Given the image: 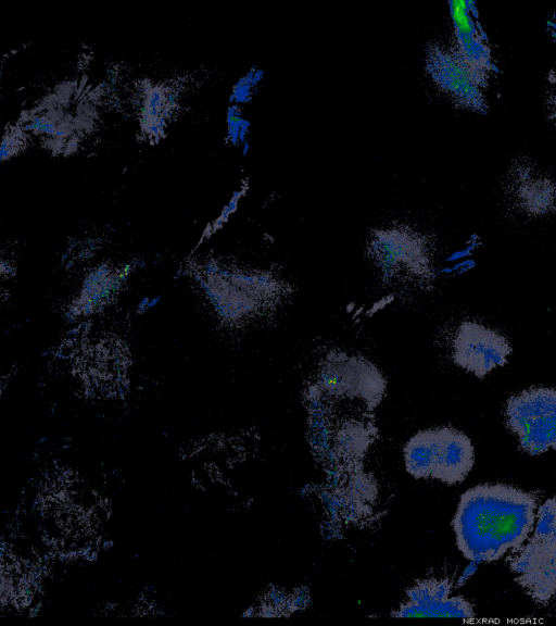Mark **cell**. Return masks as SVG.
Segmentation results:
<instances>
[{
    "instance_id": "3",
    "label": "cell",
    "mask_w": 556,
    "mask_h": 626,
    "mask_svg": "<svg viewBox=\"0 0 556 626\" xmlns=\"http://www.w3.org/2000/svg\"><path fill=\"white\" fill-rule=\"evenodd\" d=\"M534 533L509 561L515 580L536 603L556 597V497L538 510Z\"/></svg>"
},
{
    "instance_id": "6",
    "label": "cell",
    "mask_w": 556,
    "mask_h": 626,
    "mask_svg": "<svg viewBox=\"0 0 556 626\" xmlns=\"http://www.w3.org/2000/svg\"><path fill=\"white\" fill-rule=\"evenodd\" d=\"M219 305L231 321L250 320L274 311L289 287L270 271H235L222 279Z\"/></svg>"
},
{
    "instance_id": "10",
    "label": "cell",
    "mask_w": 556,
    "mask_h": 626,
    "mask_svg": "<svg viewBox=\"0 0 556 626\" xmlns=\"http://www.w3.org/2000/svg\"><path fill=\"white\" fill-rule=\"evenodd\" d=\"M264 72L258 67H252L242 76L232 88L230 102L232 104L247 103L251 100L253 90L258 83L263 79Z\"/></svg>"
},
{
    "instance_id": "7",
    "label": "cell",
    "mask_w": 556,
    "mask_h": 626,
    "mask_svg": "<svg viewBox=\"0 0 556 626\" xmlns=\"http://www.w3.org/2000/svg\"><path fill=\"white\" fill-rule=\"evenodd\" d=\"M511 351L504 335L473 321L462 322L452 341L454 363L479 378L505 365Z\"/></svg>"
},
{
    "instance_id": "5",
    "label": "cell",
    "mask_w": 556,
    "mask_h": 626,
    "mask_svg": "<svg viewBox=\"0 0 556 626\" xmlns=\"http://www.w3.org/2000/svg\"><path fill=\"white\" fill-rule=\"evenodd\" d=\"M505 420L531 455L556 449V389L532 387L507 400Z\"/></svg>"
},
{
    "instance_id": "1",
    "label": "cell",
    "mask_w": 556,
    "mask_h": 626,
    "mask_svg": "<svg viewBox=\"0 0 556 626\" xmlns=\"http://www.w3.org/2000/svg\"><path fill=\"white\" fill-rule=\"evenodd\" d=\"M536 498L505 484H482L466 490L452 521L456 544L475 563H490L519 550L536 519Z\"/></svg>"
},
{
    "instance_id": "11",
    "label": "cell",
    "mask_w": 556,
    "mask_h": 626,
    "mask_svg": "<svg viewBox=\"0 0 556 626\" xmlns=\"http://www.w3.org/2000/svg\"><path fill=\"white\" fill-rule=\"evenodd\" d=\"M241 108L238 104H230L227 110V139L232 145L240 143V133L244 123Z\"/></svg>"
},
{
    "instance_id": "4",
    "label": "cell",
    "mask_w": 556,
    "mask_h": 626,
    "mask_svg": "<svg viewBox=\"0 0 556 626\" xmlns=\"http://www.w3.org/2000/svg\"><path fill=\"white\" fill-rule=\"evenodd\" d=\"M368 254L382 277L396 286H422L432 278L426 243L404 228L378 229L368 241Z\"/></svg>"
},
{
    "instance_id": "2",
    "label": "cell",
    "mask_w": 556,
    "mask_h": 626,
    "mask_svg": "<svg viewBox=\"0 0 556 626\" xmlns=\"http://www.w3.org/2000/svg\"><path fill=\"white\" fill-rule=\"evenodd\" d=\"M406 471L415 478L447 485L465 480L475 463V449L463 431L441 426L420 430L404 447Z\"/></svg>"
},
{
    "instance_id": "8",
    "label": "cell",
    "mask_w": 556,
    "mask_h": 626,
    "mask_svg": "<svg viewBox=\"0 0 556 626\" xmlns=\"http://www.w3.org/2000/svg\"><path fill=\"white\" fill-rule=\"evenodd\" d=\"M451 590L452 586L447 580L422 581L409 591V600L394 615L473 618L472 604L460 596L451 597Z\"/></svg>"
},
{
    "instance_id": "9",
    "label": "cell",
    "mask_w": 556,
    "mask_h": 626,
    "mask_svg": "<svg viewBox=\"0 0 556 626\" xmlns=\"http://www.w3.org/2000/svg\"><path fill=\"white\" fill-rule=\"evenodd\" d=\"M427 70L433 80L452 96L472 103L478 99L479 90L472 78V70L465 60L440 49L428 52Z\"/></svg>"
}]
</instances>
